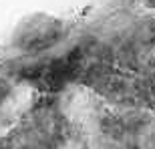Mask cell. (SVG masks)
<instances>
[{"mask_svg":"<svg viewBox=\"0 0 155 149\" xmlns=\"http://www.w3.org/2000/svg\"><path fill=\"white\" fill-rule=\"evenodd\" d=\"M79 141L77 121L61 95H38L0 135V149H69Z\"/></svg>","mask_w":155,"mask_h":149,"instance_id":"3","label":"cell"},{"mask_svg":"<svg viewBox=\"0 0 155 149\" xmlns=\"http://www.w3.org/2000/svg\"><path fill=\"white\" fill-rule=\"evenodd\" d=\"M71 22L67 18L46 10L28 12L16 20L10 36L8 51L12 58H35L57 51L69 40Z\"/></svg>","mask_w":155,"mask_h":149,"instance_id":"5","label":"cell"},{"mask_svg":"<svg viewBox=\"0 0 155 149\" xmlns=\"http://www.w3.org/2000/svg\"><path fill=\"white\" fill-rule=\"evenodd\" d=\"M16 91H18V85L2 71L0 73V113L10 105L12 99L16 97Z\"/></svg>","mask_w":155,"mask_h":149,"instance_id":"6","label":"cell"},{"mask_svg":"<svg viewBox=\"0 0 155 149\" xmlns=\"http://www.w3.org/2000/svg\"><path fill=\"white\" fill-rule=\"evenodd\" d=\"M77 87H83L99 101L119 109H149L145 81L141 73L119 69L113 65L89 61L79 77Z\"/></svg>","mask_w":155,"mask_h":149,"instance_id":"4","label":"cell"},{"mask_svg":"<svg viewBox=\"0 0 155 149\" xmlns=\"http://www.w3.org/2000/svg\"><path fill=\"white\" fill-rule=\"evenodd\" d=\"M79 101H64L89 149H155V111L119 109L77 87Z\"/></svg>","mask_w":155,"mask_h":149,"instance_id":"1","label":"cell"},{"mask_svg":"<svg viewBox=\"0 0 155 149\" xmlns=\"http://www.w3.org/2000/svg\"><path fill=\"white\" fill-rule=\"evenodd\" d=\"M69 149H89V147H87V145L83 143V141H79V143H75L73 147H69Z\"/></svg>","mask_w":155,"mask_h":149,"instance_id":"8","label":"cell"},{"mask_svg":"<svg viewBox=\"0 0 155 149\" xmlns=\"http://www.w3.org/2000/svg\"><path fill=\"white\" fill-rule=\"evenodd\" d=\"M143 81H145V93H147L149 109L155 111V58L151 63V67L143 73Z\"/></svg>","mask_w":155,"mask_h":149,"instance_id":"7","label":"cell"},{"mask_svg":"<svg viewBox=\"0 0 155 149\" xmlns=\"http://www.w3.org/2000/svg\"><path fill=\"white\" fill-rule=\"evenodd\" d=\"M4 67H6V61H4V58H0V73L4 71Z\"/></svg>","mask_w":155,"mask_h":149,"instance_id":"9","label":"cell"},{"mask_svg":"<svg viewBox=\"0 0 155 149\" xmlns=\"http://www.w3.org/2000/svg\"><path fill=\"white\" fill-rule=\"evenodd\" d=\"M89 61L143 74L155 58V16L115 12L79 38Z\"/></svg>","mask_w":155,"mask_h":149,"instance_id":"2","label":"cell"}]
</instances>
